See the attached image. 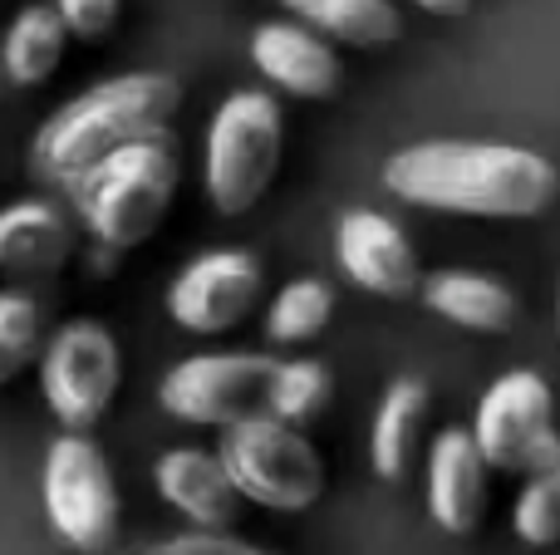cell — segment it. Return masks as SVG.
<instances>
[{"label": "cell", "mask_w": 560, "mask_h": 555, "mask_svg": "<svg viewBox=\"0 0 560 555\" xmlns=\"http://www.w3.org/2000/svg\"><path fill=\"white\" fill-rule=\"evenodd\" d=\"M378 182L418 212L472 216V222H532L560 197V173L546 153L522 143L423 138L384 157Z\"/></svg>", "instance_id": "cell-1"}, {"label": "cell", "mask_w": 560, "mask_h": 555, "mask_svg": "<svg viewBox=\"0 0 560 555\" xmlns=\"http://www.w3.org/2000/svg\"><path fill=\"white\" fill-rule=\"evenodd\" d=\"M183 108V84L158 69H133L89 84L69 104H59L30 138V173L49 187H65L104 153L148 133H167Z\"/></svg>", "instance_id": "cell-2"}, {"label": "cell", "mask_w": 560, "mask_h": 555, "mask_svg": "<svg viewBox=\"0 0 560 555\" xmlns=\"http://www.w3.org/2000/svg\"><path fill=\"white\" fill-rule=\"evenodd\" d=\"M183 182V157L173 133H148L104 153L94 167L69 177L59 192L69 197L74 222L108 251H138L167 222Z\"/></svg>", "instance_id": "cell-3"}, {"label": "cell", "mask_w": 560, "mask_h": 555, "mask_svg": "<svg viewBox=\"0 0 560 555\" xmlns=\"http://www.w3.org/2000/svg\"><path fill=\"white\" fill-rule=\"evenodd\" d=\"M285 108L266 88H236L217 104L202 143V187L222 216H246L280 177Z\"/></svg>", "instance_id": "cell-4"}, {"label": "cell", "mask_w": 560, "mask_h": 555, "mask_svg": "<svg viewBox=\"0 0 560 555\" xmlns=\"http://www.w3.org/2000/svg\"><path fill=\"white\" fill-rule=\"evenodd\" d=\"M217 458H222L232 487L242 492V501H252V507L295 517L325 497L329 472L319 448L295 423H280L276 413H252V418L222 428Z\"/></svg>", "instance_id": "cell-5"}, {"label": "cell", "mask_w": 560, "mask_h": 555, "mask_svg": "<svg viewBox=\"0 0 560 555\" xmlns=\"http://www.w3.org/2000/svg\"><path fill=\"white\" fill-rule=\"evenodd\" d=\"M45 409L59 428L89 433L108 418L124 383V344L104 320H65L35 359Z\"/></svg>", "instance_id": "cell-6"}, {"label": "cell", "mask_w": 560, "mask_h": 555, "mask_svg": "<svg viewBox=\"0 0 560 555\" xmlns=\"http://www.w3.org/2000/svg\"><path fill=\"white\" fill-rule=\"evenodd\" d=\"M39 501L65 546L98 555L114 546L118 536V482L108 468L104 448L89 433H59L45 448V468H39Z\"/></svg>", "instance_id": "cell-7"}, {"label": "cell", "mask_w": 560, "mask_h": 555, "mask_svg": "<svg viewBox=\"0 0 560 555\" xmlns=\"http://www.w3.org/2000/svg\"><path fill=\"white\" fill-rule=\"evenodd\" d=\"M271 354L261 350H207L187 354L158 379V409L192 428H232V423L266 413Z\"/></svg>", "instance_id": "cell-8"}, {"label": "cell", "mask_w": 560, "mask_h": 555, "mask_svg": "<svg viewBox=\"0 0 560 555\" xmlns=\"http://www.w3.org/2000/svg\"><path fill=\"white\" fill-rule=\"evenodd\" d=\"M477 452L492 472H532L560 452L556 433V393L536 369H506L487 383L472 413Z\"/></svg>", "instance_id": "cell-9"}, {"label": "cell", "mask_w": 560, "mask_h": 555, "mask_svg": "<svg viewBox=\"0 0 560 555\" xmlns=\"http://www.w3.org/2000/svg\"><path fill=\"white\" fill-rule=\"evenodd\" d=\"M261 285H266V271L252 251L217 246V251L192 256L173 275V285H167V320L183 334H197V340L232 334L256 310Z\"/></svg>", "instance_id": "cell-10"}, {"label": "cell", "mask_w": 560, "mask_h": 555, "mask_svg": "<svg viewBox=\"0 0 560 555\" xmlns=\"http://www.w3.org/2000/svg\"><path fill=\"white\" fill-rule=\"evenodd\" d=\"M335 261L354 291L378 295V300H413L423 281V265L404 226L374 206H349L335 222Z\"/></svg>", "instance_id": "cell-11"}, {"label": "cell", "mask_w": 560, "mask_h": 555, "mask_svg": "<svg viewBox=\"0 0 560 555\" xmlns=\"http://www.w3.org/2000/svg\"><path fill=\"white\" fill-rule=\"evenodd\" d=\"M252 55L256 74L271 88H280L285 98H305V104H319V98H335L339 84H345V64L335 55V39H325L319 29H310L305 20L285 15V20H261L252 29Z\"/></svg>", "instance_id": "cell-12"}, {"label": "cell", "mask_w": 560, "mask_h": 555, "mask_svg": "<svg viewBox=\"0 0 560 555\" xmlns=\"http://www.w3.org/2000/svg\"><path fill=\"white\" fill-rule=\"evenodd\" d=\"M487 477H492V468L477 452L472 428L453 423L438 433L423 458V501L433 527L447 536H472L487 517Z\"/></svg>", "instance_id": "cell-13"}, {"label": "cell", "mask_w": 560, "mask_h": 555, "mask_svg": "<svg viewBox=\"0 0 560 555\" xmlns=\"http://www.w3.org/2000/svg\"><path fill=\"white\" fill-rule=\"evenodd\" d=\"M153 492L197 531H232L242 492L232 487L222 458L202 448H167L153 462Z\"/></svg>", "instance_id": "cell-14"}, {"label": "cell", "mask_w": 560, "mask_h": 555, "mask_svg": "<svg viewBox=\"0 0 560 555\" xmlns=\"http://www.w3.org/2000/svg\"><path fill=\"white\" fill-rule=\"evenodd\" d=\"M418 300H423L428 315H438V320H447L453 330L467 334H506L516 324V315H522V300H516L512 285L502 275L472 271V265L423 271Z\"/></svg>", "instance_id": "cell-15"}, {"label": "cell", "mask_w": 560, "mask_h": 555, "mask_svg": "<svg viewBox=\"0 0 560 555\" xmlns=\"http://www.w3.org/2000/svg\"><path fill=\"white\" fill-rule=\"evenodd\" d=\"M79 246L74 212L45 197H20L0 206V271L10 275H55Z\"/></svg>", "instance_id": "cell-16"}, {"label": "cell", "mask_w": 560, "mask_h": 555, "mask_svg": "<svg viewBox=\"0 0 560 555\" xmlns=\"http://www.w3.org/2000/svg\"><path fill=\"white\" fill-rule=\"evenodd\" d=\"M428 409L433 393L423 379H394L374 409V428H369V462L384 482H404L418 458V442L428 428Z\"/></svg>", "instance_id": "cell-17"}, {"label": "cell", "mask_w": 560, "mask_h": 555, "mask_svg": "<svg viewBox=\"0 0 560 555\" xmlns=\"http://www.w3.org/2000/svg\"><path fill=\"white\" fill-rule=\"evenodd\" d=\"M69 29L59 20L55 5H20L15 20L0 35V59H5V84L10 88H39L45 79H55V69L65 64Z\"/></svg>", "instance_id": "cell-18"}, {"label": "cell", "mask_w": 560, "mask_h": 555, "mask_svg": "<svg viewBox=\"0 0 560 555\" xmlns=\"http://www.w3.org/2000/svg\"><path fill=\"white\" fill-rule=\"evenodd\" d=\"M280 10L349 49H384L404 39V15L394 0H280Z\"/></svg>", "instance_id": "cell-19"}, {"label": "cell", "mask_w": 560, "mask_h": 555, "mask_svg": "<svg viewBox=\"0 0 560 555\" xmlns=\"http://www.w3.org/2000/svg\"><path fill=\"white\" fill-rule=\"evenodd\" d=\"M329 315H335V291L319 275H295L266 305V344H280V350L310 344L329 324Z\"/></svg>", "instance_id": "cell-20"}, {"label": "cell", "mask_w": 560, "mask_h": 555, "mask_svg": "<svg viewBox=\"0 0 560 555\" xmlns=\"http://www.w3.org/2000/svg\"><path fill=\"white\" fill-rule=\"evenodd\" d=\"M335 393V379L319 359H276L271 383H266V413H276L280 423L305 428L310 418H319Z\"/></svg>", "instance_id": "cell-21"}, {"label": "cell", "mask_w": 560, "mask_h": 555, "mask_svg": "<svg viewBox=\"0 0 560 555\" xmlns=\"http://www.w3.org/2000/svg\"><path fill=\"white\" fill-rule=\"evenodd\" d=\"M512 531L516 541H526L536 551L560 546V452L526 472L522 492L512 501Z\"/></svg>", "instance_id": "cell-22"}, {"label": "cell", "mask_w": 560, "mask_h": 555, "mask_svg": "<svg viewBox=\"0 0 560 555\" xmlns=\"http://www.w3.org/2000/svg\"><path fill=\"white\" fill-rule=\"evenodd\" d=\"M45 350V310L25 291H0V389L15 383Z\"/></svg>", "instance_id": "cell-23"}, {"label": "cell", "mask_w": 560, "mask_h": 555, "mask_svg": "<svg viewBox=\"0 0 560 555\" xmlns=\"http://www.w3.org/2000/svg\"><path fill=\"white\" fill-rule=\"evenodd\" d=\"M69 39H104L124 15V0H55Z\"/></svg>", "instance_id": "cell-24"}, {"label": "cell", "mask_w": 560, "mask_h": 555, "mask_svg": "<svg viewBox=\"0 0 560 555\" xmlns=\"http://www.w3.org/2000/svg\"><path fill=\"white\" fill-rule=\"evenodd\" d=\"M167 555H271L266 546H252V541L232 536V531H183L163 546Z\"/></svg>", "instance_id": "cell-25"}, {"label": "cell", "mask_w": 560, "mask_h": 555, "mask_svg": "<svg viewBox=\"0 0 560 555\" xmlns=\"http://www.w3.org/2000/svg\"><path fill=\"white\" fill-rule=\"evenodd\" d=\"M408 5H418L423 15H438V20H463L472 10V0H408Z\"/></svg>", "instance_id": "cell-26"}, {"label": "cell", "mask_w": 560, "mask_h": 555, "mask_svg": "<svg viewBox=\"0 0 560 555\" xmlns=\"http://www.w3.org/2000/svg\"><path fill=\"white\" fill-rule=\"evenodd\" d=\"M5 88H10V84H5V59H0V94H5Z\"/></svg>", "instance_id": "cell-27"}, {"label": "cell", "mask_w": 560, "mask_h": 555, "mask_svg": "<svg viewBox=\"0 0 560 555\" xmlns=\"http://www.w3.org/2000/svg\"><path fill=\"white\" fill-rule=\"evenodd\" d=\"M143 555H167V551H143Z\"/></svg>", "instance_id": "cell-28"}]
</instances>
